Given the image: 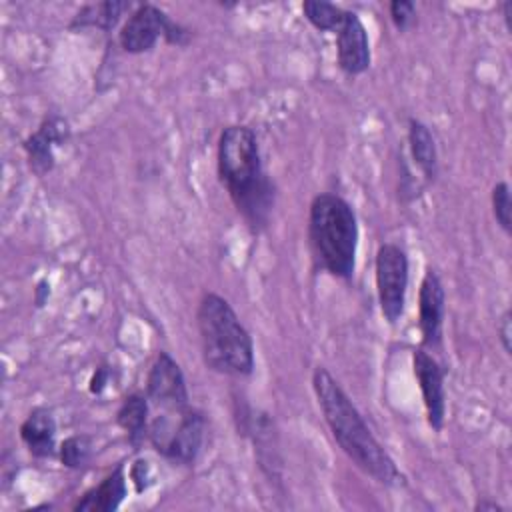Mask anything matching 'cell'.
Here are the masks:
<instances>
[{"mask_svg":"<svg viewBox=\"0 0 512 512\" xmlns=\"http://www.w3.org/2000/svg\"><path fill=\"white\" fill-rule=\"evenodd\" d=\"M138 4L132 2H116V0H106V2H94V4H84L72 18L70 28H100V30H112L124 12H132Z\"/></svg>","mask_w":512,"mask_h":512,"instance_id":"2e32d148","label":"cell"},{"mask_svg":"<svg viewBox=\"0 0 512 512\" xmlns=\"http://www.w3.org/2000/svg\"><path fill=\"white\" fill-rule=\"evenodd\" d=\"M492 214L496 224L510 234L512 232V200H510V186L508 182H496L492 188Z\"/></svg>","mask_w":512,"mask_h":512,"instance_id":"ffe728a7","label":"cell"},{"mask_svg":"<svg viewBox=\"0 0 512 512\" xmlns=\"http://www.w3.org/2000/svg\"><path fill=\"white\" fill-rule=\"evenodd\" d=\"M126 474L124 464H118L100 484L92 486L72 506L76 512H114L126 498Z\"/></svg>","mask_w":512,"mask_h":512,"instance_id":"4fadbf2b","label":"cell"},{"mask_svg":"<svg viewBox=\"0 0 512 512\" xmlns=\"http://www.w3.org/2000/svg\"><path fill=\"white\" fill-rule=\"evenodd\" d=\"M146 396L154 404L178 412L188 408V388L178 362L168 352H158L146 376Z\"/></svg>","mask_w":512,"mask_h":512,"instance_id":"ba28073f","label":"cell"},{"mask_svg":"<svg viewBox=\"0 0 512 512\" xmlns=\"http://www.w3.org/2000/svg\"><path fill=\"white\" fill-rule=\"evenodd\" d=\"M20 438L36 458H52L56 448V420L48 408H34L20 424Z\"/></svg>","mask_w":512,"mask_h":512,"instance_id":"5bb4252c","label":"cell"},{"mask_svg":"<svg viewBox=\"0 0 512 512\" xmlns=\"http://www.w3.org/2000/svg\"><path fill=\"white\" fill-rule=\"evenodd\" d=\"M512 320H510V312L506 310L504 316L500 318V324H498V334H500V342H502V348L506 354H510L512 350V344H510V336H512Z\"/></svg>","mask_w":512,"mask_h":512,"instance_id":"7402d4cb","label":"cell"},{"mask_svg":"<svg viewBox=\"0 0 512 512\" xmlns=\"http://www.w3.org/2000/svg\"><path fill=\"white\" fill-rule=\"evenodd\" d=\"M90 454H92V440L84 434L68 436L58 448L60 462L66 468H74V470L82 468L90 460Z\"/></svg>","mask_w":512,"mask_h":512,"instance_id":"d6986e66","label":"cell"},{"mask_svg":"<svg viewBox=\"0 0 512 512\" xmlns=\"http://www.w3.org/2000/svg\"><path fill=\"white\" fill-rule=\"evenodd\" d=\"M336 58L342 72L358 76L370 66V42L360 16L346 10L342 24L336 28Z\"/></svg>","mask_w":512,"mask_h":512,"instance_id":"8fae6325","label":"cell"},{"mask_svg":"<svg viewBox=\"0 0 512 512\" xmlns=\"http://www.w3.org/2000/svg\"><path fill=\"white\" fill-rule=\"evenodd\" d=\"M474 510H480V512H486V510H502V506H498L496 502H488V500H482V502H478L476 504V508Z\"/></svg>","mask_w":512,"mask_h":512,"instance_id":"cb8c5ba5","label":"cell"},{"mask_svg":"<svg viewBox=\"0 0 512 512\" xmlns=\"http://www.w3.org/2000/svg\"><path fill=\"white\" fill-rule=\"evenodd\" d=\"M376 294L382 316L388 324H398L404 314L408 290V254L400 244L384 242L378 246L376 262Z\"/></svg>","mask_w":512,"mask_h":512,"instance_id":"52a82bcc","label":"cell"},{"mask_svg":"<svg viewBox=\"0 0 512 512\" xmlns=\"http://www.w3.org/2000/svg\"><path fill=\"white\" fill-rule=\"evenodd\" d=\"M312 388L322 410V416L340 450L378 484H404V474L398 470L392 456L374 438L354 402L348 398V394L326 368L318 366L314 370Z\"/></svg>","mask_w":512,"mask_h":512,"instance_id":"7a4b0ae2","label":"cell"},{"mask_svg":"<svg viewBox=\"0 0 512 512\" xmlns=\"http://www.w3.org/2000/svg\"><path fill=\"white\" fill-rule=\"evenodd\" d=\"M116 422L126 432L128 442L138 450L148 436V396L140 392L126 396L116 412Z\"/></svg>","mask_w":512,"mask_h":512,"instance_id":"e0dca14e","label":"cell"},{"mask_svg":"<svg viewBox=\"0 0 512 512\" xmlns=\"http://www.w3.org/2000/svg\"><path fill=\"white\" fill-rule=\"evenodd\" d=\"M408 150L412 156V162L416 168L422 172L426 182H434L438 174V150H436V140L430 128L416 120H408Z\"/></svg>","mask_w":512,"mask_h":512,"instance_id":"9a60e30c","label":"cell"},{"mask_svg":"<svg viewBox=\"0 0 512 512\" xmlns=\"http://www.w3.org/2000/svg\"><path fill=\"white\" fill-rule=\"evenodd\" d=\"M388 12H390L392 24L400 32L408 30L414 24V20H416V4L410 2V0H394V2H390Z\"/></svg>","mask_w":512,"mask_h":512,"instance_id":"44dd1931","label":"cell"},{"mask_svg":"<svg viewBox=\"0 0 512 512\" xmlns=\"http://www.w3.org/2000/svg\"><path fill=\"white\" fill-rule=\"evenodd\" d=\"M108 376H110V372H108L106 366L96 368V372H94V376H92V380H90V392L100 394V392L106 388V384H108Z\"/></svg>","mask_w":512,"mask_h":512,"instance_id":"603a6c76","label":"cell"},{"mask_svg":"<svg viewBox=\"0 0 512 512\" xmlns=\"http://www.w3.org/2000/svg\"><path fill=\"white\" fill-rule=\"evenodd\" d=\"M68 136H70L68 122L58 114H48L40 122L36 132H32L22 144L30 170L38 176L48 174L56 164L54 148L64 144Z\"/></svg>","mask_w":512,"mask_h":512,"instance_id":"7c38bea8","label":"cell"},{"mask_svg":"<svg viewBox=\"0 0 512 512\" xmlns=\"http://www.w3.org/2000/svg\"><path fill=\"white\" fill-rule=\"evenodd\" d=\"M302 12L304 18L322 32H336V28L342 24L346 10L330 4V2H322V0H306L302 2Z\"/></svg>","mask_w":512,"mask_h":512,"instance_id":"ac0fdd59","label":"cell"},{"mask_svg":"<svg viewBox=\"0 0 512 512\" xmlns=\"http://www.w3.org/2000/svg\"><path fill=\"white\" fill-rule=\"evenodd\" d=\"M216 166L218 178L246 226L254 234L262 232L270 220L276 188L262 166L254 130L242 124L226 126L218 138Z\"/></svg>","mask_w":512,"mask_h":512,"instance_id":"6da1fadb","label":"cell"},{"mask_svg":"<svg viewBox=\"0 0 512 512\" xmlns=\"http://www.w3.org/2000/svg\"><path fill=\"white\" fill-rule=\"evenodd\" d=\"M414 376L418 380L426 420L432 430L440 432L446 420V392H444V368L424 348L414 350L412 356Z\"/></svg>","mask_w":512,"mask_h":512,"instance_id":"9c48e42d","label":"cell"},{"mask_svg":"<svg viewBox=\"0 0 512 512\" xmlns=\"http://www.w3.org/2000/svg\"><path fill=\"white\" fill-rule=\"evenodd\" d=\"M308 244L316 266L340 280L356 270L358 220L352 206L338 194H316L308 208Z\"/></svg>","mask_w":512,"mask_h":512,"instance_id":"3957f363","label":"cell"},{"mask_svg":"<svg viewBox=\"0 0 512 512\" xmlns=\"http://www.w3.org/2000/svg\"><path fill=\"white\" fill-rule=\"evenodd\" d=\"M206 418L200 410L184 408L178 412V420H170L168 414L158 416L148 426V440L152 442L154 450L162 454L166 460L190 466L200 454L204 442Z\"/></svg>","mask_w":512,"mask_h":512,"instance_id":"5b68a950","label":"cell"},{"mask_svg":"<svg viewBox=\"0 0 512 512\" xmlns=\"http://www.w3.org/2000/svg\"><path fill=\"white\" fill-rule=\"evenodd\" d=\"M502 12H504V20H506V26H508V30L512 28L510 26V16H512V2H504L502 4Z\"/></svg>","mask_w":512,"mask_h":512,"instance_id":"d4e9b609","label":"cell"},{"mask_svg":"<svg viewBox=\"0 0 512 512\" xmlns=\"http://www.w3.org/2000/svg\"><path fill=\"white\" fill-rule=\"evenodd\" d=\"M446 294L436 270L428 268L418 290V328L424 348H438L442 342Z\"/></svg>","mask_w":512,"mask_h":512,"instance_id":"30bf717a","label":"cell"},{"mask_svg":"<svg viewBox=\"0 0 512 512\" xmlns=\"http://www.w3.org/2000/svg\"><path fill=\"white\" fill-rule=\"evenodd\" d=\"M160 38L168 44L186 46L190 32L154 4H138L118 32V44L128 54L148 52Z\"/></svg>","mask_w":512,"mask_h":512,"instance_id":"8992f818","label":"cell"},{"mask_svg":"<svg viewBox=\"0 0 512 512\" xmlns=\"http://www.w3.org/2000/svg\"><path fill=\"white\" fill-rule=\"evenodd\" d=\"M196 326L204 364L224 376H250L254 370V344L226 298L206 292L196 310Z\"/></svg>","mask_w":512,"mask_h":512,"instance_id":"277c9868","label":"cell"}]
</instances>
